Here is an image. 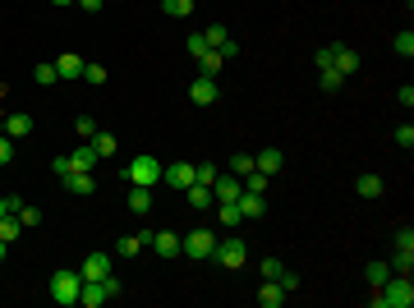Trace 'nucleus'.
Returning <instances> with one entry per match:
<instances>
[{"mask_svg":"<svg viewBox=\"0 0 414 308\" xmlns=\"http://www.w3.org/2000/svg\"><path fill=\"white\" fill-rule=\"evenodd\" d=\"M368 304L373 308H410L414 304V285H410V276H387L382 285H378V290L368 294Z\"/></svg>","mask_w":414,"mask_h":308,"instance_id":"1","label":"nucleus"},{"mask_svg":"<svg viewBox=\"0 0 414 308\" xmlns=\"http://www.w3.org/2000/svg\"><path fill=\"white\" fill-rule=\"evenodd\" d=\"M78 290H83V276H78L74 267H56L51 281H46V294H51L60 308H74L78 304Z\"/></svg>","mask_w":414,"mask_h":308,"instance_id":"2","label":"nucleus"},{"mask_svg":"<svg viewBox=\"0 0 414 308\" xmlns=\"http://www.w3.org/2000/svg\"><path fill=\"white\" fill-rule=\"evenodd\" d=\"M124 180H129V185H161V161H157V156H134V161H129V166H124Z\"/></svg>","mask_w":414,"mask_h":308,"instance_id":"3","label":"nucleus"},{"mask_svg":"<svg viewBox=\"0 0 414 308\" xmlns=\"http://www.w3.org/2000/svg\"><path fill=\"white\" fill-rule=\"evenodd\" d=\"M120 294V281L106 276V281H83V290H78V304L83 308H102L106 299H115Z\"/></svg>","mask_w":414,"mask_h":308,"instance_id":"4","label":"nucleus"},{"mask_svg":"<svg viewBox=\"0 0 414 308\" xmlns=\"http://www.w3.org/2000/svg\"><path fill=\"white\" fill-rule=\"evenodd\" d=\"M212 262H221L226 272H240V267L249 262V248H244V239H235V235H230V239H216V248H212Z\"/></svg>","mask_w":414,"mask_h":308,"instance_id":"5","label":"nucleus"},{"mask_svg":"<svg viewBox=\"0 0 414 308\" xmlns=\"http://www.w3.org/2000/svg\"><path fill=\"white\" fill-rule=\"evenodd\" d=\"M212 248H216V235L207 230V226H198V230H189L180 239V253H184V258H212Z\"/></svg>","mask_w":414,"mask_h":308,"instance_id":"6","label":"nucleus"},{"mask_svg":"<svg viewBox=\"0 0 414 308\" xmlns=\"http://www.w3.org/2000/svg\"><path fill=\"white\" fill-rule=\"evenodd\" d=\"M216 97H221V88H216L212 74H198L194 83H189V102H198V106H212Z\"/></svg>","mask_w":414,"mask_h":308,"instance_id":"7","label":"nucleus"},{"mask_svg":"<svg viewBox=\"0 0 414 308\" xmlns=\"http://www.w3.org/2000/svg\"><path fill=\"white\" fill-rule=\"evenodd\" d=\"M161 185H170V189H189L194 185V166L189 161H170V166H161Z\"/></svg>","mask_w":414,"mask_h":308,"instance_id":"8","label":"nucleus"},{"mask_svg":"<svg viewBox=\"0 0 414 308\" xmlns=\"http://www.w3.org/2000/svg\"><path fill=\"white\" fill-rule=\"evenodd\" d=\"M148 248H152L157 258H180V235L175 230H152L148 235Z\"/></svg>","mask_w":414,"mask_h":308,"instance_id":"9","label":"nucleus"},{"mask_svg":"<svg viewBox=\"0 0 414 308\" xmlns=\"http://www.w3.org/2000/svg\"><path fill=\"white\" fill-rule=\"evenodd\" d=\"M240 193H244V180H240V175H216L212 180V198L216 202H235Z\"/></svg>","mask_w":414,"mask_h":308,"instance_id":"10","label":"nucleus"},{"mask_svg":"<svg viewBox=\"0 0 414 308\" xmlns=\"http://www.w3.org/2000/svg\"><path fill=\"white\" fill-rule=\"evenodd\" d=\"M332 69L336 74H359V51H350L345 42H332Z\"/></svg>","mask_w":414,"mask_h":308,"instance_id":"11","label":"nucleus"},{"mask_svg":"<svg viewBox=\"0 0 414 308\" xmlns=\"http://www.w3.org/2000/svg\"><path fill=\"white\" fill-rule=\"evenodd\" d=\"M78 276L83 281H106L111 276V253H88L83 267H78Z\"/></svg>","mask_w":414,"mask_h":308,"instance_id":"12","label":"nucleus"},{"mask_svg":"<svg viewBox=\"0 0 414 308\" xmlns=\"http://www.w3.org/2000/svg\"><path fill=\"white\" fill-rule=\"evenodd\" d=\"M65 189L69 193H78V198H88V193H97V175L92 170H69V175H60Z\"/></svg>","mask_w":414,"mask_h":308,"instance_id":"13","label":"nucleus"},{"mask_svg":"<svg viewBox=\"0 0 414 308\" xmlns=\"http://www.w3.org/2000/svg\"><path fill=\"white\" fill-rule=\"evenodd\" d=\"M286 166V156H281V147H258V156H253V170H262L267 180H272L276 170Z\"/></svg>","mask_w":414,"mask_h":308,"instance_id":"14","label":"nucleus"},{"mask_svg":"<svg viewBox=\"0 0 414 308\" xmlns=\"http://www.w3.org/2000/svg\"><path fill=\"white\" fill-rule=\"evenodd\" d=\"M235 207H240V216H244V221H258L262 212H267V198H262V193H240V198H235Z\"/></svg>","mask_w":414,"mask_h":308,"instance_id":"15","label":"nucleus"},{"mask_svg":"<svg viewBox=\"0 0 414 308\" xmlns=\"http://www.w3.org/2000/svg\"><path fill=\"white\" fill-rule=\"evenodd\" d=\"M32 134V115L14 110V115H5V139H28Z\"/></svg>","mask_w":414,"mask_h":308,"instance_id":"16","label":"nucleus"},{"mask_svg":"<svg viewBox=\"0 0 414 308\" xmlns=\"http://www.w3.org/2000/svg\"><path fill=\"white\" fill-rule=\"evenodd\" d=\"M286 299H290V294L281 290L276 281H262V285H258V304H262V308H281Z\"/></svg>","mask_w":414,"mask_h":308,"instance_id":"17","label":"nucleus"},{"mask_svg":"<svg viewBox=\"0 0 414 308\" xmlns=\"http://www.w3.org/2000/svg\"><path fill=\"white\" fill-rule=\"evenodd\" d=\"M129 212H138V216L152 212V189H148V185H134V189H129Z\"/></svg>","mask_w":414,"mask_h":308,"instance_id":"18","label":"nucleus"},{"mask_svg":"<svg viewBox=\"0 0 414 308\" xmlns=\"http://www.w3.org/2000/svg\"><path fill=\"white\" fill-rule=\"evenodd\" d=\"M65 161H69V170H92L102 156L92 152V143H88V147H74V156H65ZM69 170H65V175H69Z\"/></svg>","mask_w":414,"mask_h":308,"instance_id":"19","label":"nucleus"},{"mask_svg":"<svg viewBox=\"0 0 414 308\" xmlns=\"http://www.w3.org/2000/svg\"><path fill=\"white\" fill-rule=\"evenodd\" d=\"M88 143H92V152L102 156V161H111V156H115V147H120V143H115V134H102V129H97Z\"/></svg>","mask_w":414,"mask_h":308,"instance_id":"20","label":"nucleus"},{"mask_svg":"<svg viewBox=\"0 0 414 308\" xmlns=\"http://www.w3.org/2000/svg\"><path fill=\"white\" fill-rule=\"evenodd\" d=\"M184 198H189V207H198V212H203V207H212V185H189V189H184Z\"/></svg>","mask_w":414,"mask_h":308,"instance_id":"21","label":"nucleus"},{"mask_svg":"<svg viewBox=\"0 0 414 308\" xmlns=\"http://www.w3.org/2000/svg\"><path fill=\"white\" fill-rule=\"evenodd\" d=\"M382 180H378V175H359V180H354V193H359V198H382Z\"/></svg>","mask_w":414,"mask_h":308,"instance_id":"22","label":"nucleus"},{"mask_svg":"<svg viewBox=\"0 0 414 308\" xmlns=\"http://www.w3.org/2000/svg\"><path fill=\"white\" fill-rule=\"evenodd\" d=\"M83 64H88V60H78L74 51H69V56L56 60V74H60V78H83Z\"/></svg>","mask_w":414,"mask_h":308,"instance_id":"23","label":"nucleus"},{"mask_svg":"<svg viewBox=\"0 0 414 308\" xmlns=\"http://www.w3.org/2000/svg\"><path fill=\"white\" fill-rule=\"evenodd\" d=\"M143 248H148V235H124L120 244H115V253H120V258H138Z\"/></svg>","mask_w":414,"mask_h":308,"instance_id":"24","label":"nucleus"},{"mask_svg":"<svg viewBox=\"0 0 414 308\" xmlns=\"http://www.w3.org/2000/svg\"><path fill=\"white\" fill-rule=\"evenodd\" d=\"M194 5H198V0H161V14H170V19H189V14H194Z\"/></svg>","mask_w":414,"mask_h":308,"instance_id":"25","label":"nucleus"},{"mask_svg":"<svg viewBox=\"0 0 414 308\" xmlns=\"http://www.w3.org/2000/svg\"><path fill=\"white\" fill-rule=\"evenodd\" d=\"M19 235H23V221H19V216H0V239H5V244H14Z\"/></svg>","mask_w":414,"mask_h":308,"instance_id":"26","label":"nucleus"},{"mask_svg":"<svg viewBox=\"0 0 414 308\" xmlns=\"http://www.w3.org/2000/svg\"><path fill=\"white\" fill-rule=\"evenodd\" d=\"M391 51L410 60V56H414V32H410V28H405V32H396V37H391Z\"/></svg>","mask_w":414,"mask_h":308,"instance_id":"27","label":"nucleus"},{"mask_svg":"<svg viewBox=\"0 0 414 308\" xmlns=\"http://www.w3.org/2000/svg\"><path fill=\"white\" fill-rule=\"evenodd\" d=\"M249 170H253V152H235V156H230V175H240V180H244Z\"/></svg>","mask_w":414,"mask_h":308,"instance_id":"28","label":"nucleus"},{"mask_svg":"<svg viewBox=\"0 0 414 308\" xmlns=\"http://www.w3.org/2000/svg\"><path fill=\"white\" fill-rule=\"evenodd\" d=\"M364 276H368V285L378 290V285H382V281L391 276V267H387V262H368V272H364Z\"/></svg>","mask_w":414,"mask_h":308,"instance_id":"29","label":"nucleus"},{"mask_svg":"<svg viewBox=\"0 0 414 308\" xmlns=\"http://www.w3.org/2000/svg\"><path fill=\"white\" fill-rule=\"evenodd\" d=\"M322 93H341V83H345V74H336V69H322Z\"/></svg>","mask_w":414,"mask_h":308,"instance_id":"30","label":"nucleus"},{"mask_svg":"<svg viewBox=\"0 0 414 308\" xmlns=\"http://www.w3.org/2000/svg\"><path fill=\"white\" fill-rule=\"evenodd\" d=\"M244 189H249V193H267V175H262V170H249Z\"/></svg>","mask_w":414,"mask_h":308,"instance_id":"31","label":"nucleus"},{"mask_svg":"<svg viewBox=\"0 0 414 308\" xmlns=\"http://www.w3.org/2000/svg\"><path fill=\"white\" fill-rule=\"evenodd\" d=\"M198 64H203V74H221V51H207V56H198Z\"/></svg>","mask_w":414,"mask_h":308,"instance_id":"32","label":"nucleus"},{"mask_svg":"<svg viewBox=\"0 0 414 308\" xmlns=\"http://www.w3.org/2000/svg\"><path fill=\"white\" fill-rule=\"evenodd\" d=\"M396 253H414V230L410 226H400L396 230Z\"/></svg>","mask_w":414,"mask_h":308,"instance_id":"33","label":"nucleus"},{"mask_svg":"<svg viewBox=\"0 0 414 308\" xmlns=\"http://www.w3.org/2000/svg\"><path fill=\"white\" fill-rule=\"evenodd\" d=\"M216 175H221V170H216V166H207V161H203V166H194V185H212Z\"/></svg>","mask_w":414,"mask_h":308,"instance_id":"34","label":"nucleus"},{"mask_svg":"<svg viewBox=\"0 0 414 308\" xmlns=\"http://www.w3.org/2000/svg\"><path fill=\"white\" fill-rule=\"evenodd\" d=\"M74 134H78L83 143H88L92 134H97V124H92V115H78V120H74Z\"/></svg>","mask_w":414,"mask_h":308,"instance_id":"35","label":"nucleus"},{"mask_svg":"<svg viewBox=\"0 0 414 308\" xmlns=\"http://www.w3.org/2000/svg\"><path fill=\"white\" fill-rule=\"evenodd\" d=\"M244 216H240V207L235 202H221V226H240Z\"/></svg>","mask_w":414,"mask_h":308,"instance_id":"36","label":"nucleus"},{"mask_svg":"<svg viewBox=\"0 0 414 308\" xmlns=\"http://www.w3.org/2000/svg\"><path fill=\"white\" fill-rule=\"evenodd\" d=\"M207 37H203V32H194V37H189V56H194V60H198V56H207Z\"/></svg>","mask_w":414,"mask_h":308,"instance_id":"37","label":"nucleus"},{"mask_svg":"<svg viewBox=\"0 0 414 308\" xmlns=\"http://www.w3.org/2000/svg\"><path fill=\"white\" fill-rule=\"evenodd\" d=\"M281 272H286V262H281V258H262V276H267V281H276Z\"/></svg>","mask_w":414,"mask_h":308,"instance_id":"38","label":"nucleus"},{"mask_svg":"<svg viewBox=\"0 0 414 308\" xmlns=\"http://www.w3.org/2000/svg\"><path fill=\"white\" fill-rule=\"evenodd\" d=\"M410 267H414V253H396L391 258V272H400V276H410Z\"/></svg>","mask_w":414,"mask_h":308,"instance_id":"39","label":"nucleus"},{"mask_svg":"<svg viewBox=\"0 0 414 308\" xmlns=\"http://www.w3.org/2000/svg\"><path fill=\"white\" fill-rule=\"evenodd\" d=\"M276 285H281V290H286V294H295V290H299V276H295L290 267H286V272L276 276Z\"/></svg>","mask_w":414,"mask_h":308,"instance_id":"40","label":"nucleus"},{"mask_svg":"<svg viewBox=\"0 0 414 308\" xmlns=\"http://www.w3.org/2000/svg\"><path fill=\"white\" fill-rule=\"evenodd\" d=\"M83 78L88 83H106V64H83Z\"/></svg>","mask_w":414,"mask_h":308,"instance_id":"41","label":"nucleus"},{"mask_svg":"<svg viewBox=\"0 0 414 308\" xmlns=\"http://www.w3.org/2000/svg\"><path fill=\"white\" fill-rule=\"evenodd\" d=\"M56 64H37V83H42V88H51V83H56Z\"/></svg>","mask_w":414,"mask_h":308,"instance_id":"42","label":"nucleus"},{"mask_svg":"<svg viewBox=\"0 0 414 308\" xmlns=\"http://www.w3.org/2000/svg\"><path fill=\"white\" fill-rule=\"evenodd\" d=\"M19 221H23V230H32V226H37V221H42V212H37V207H28V202H23V212H19Z\"/></svg>","mask_w":414,"mask_h":308,"instance_id":"43","label":"nucleus"},{"mask_svg":"<svg viewBox=\"0 0 414 308\" xmlns=\"http://www.w3.org/2000/svg\"><path fill=\"white\" fill-rule=\"evenodd\" d=\"M10 161H14V139L0 134V166H10Z\"/></svg>","mask_w":414,"mask_h":308,"instance_id":"44","label":"nucleus"},{"mask_svg":"<svg viewBox=\"0 0 414 308\" xmlns=\"http://www.w3.org/2000/svg\"><path fill=\"white\" fill-rule=\"evenodd\" d=\"M203 37H207V47H221V42H226L230 32H226V28H221V23H216V28H207V32H203Z\"/></svg>","mask_w":414,"mask_h":308,"instance_id":"45","label":"nucleus"},{"mask_svg":"<svg viewBox=\"0 0 414 308\" xmlns=\"http://www.w3.org/2000/svg\"><path fill=\"white\" fill-rule=\"evenodd\" d=\"M212 51H221V60H235V56H240V47H235V37H226V42H221V47H212Z\"/></svg>","mask_w":414,"mask_h":308,"instance_id":"46","label":"nucleus"},{"mask_svg":"<svg viewBox=\"0 0 414 308\" xmlns=\"http://www.w3.org/2000/svg\"><path fill=\"white\" fill-rule=\"evenodd\" d=\"M396 143H400V147H414V129H410V124H400V129H396Z\"/></svg>","mask_w":414,"mask_h":308,"instance_id":"47","label":"nucleus"},{"mask_svg":"<svg viewBox=\"0 0 414 308\" xmlns=\"http://www.w3.org/2000/svg\"><path fill=\"white\" fill-rule=\"evenodd\" d=\"M313 60H318V69H332V47H318V56H313Z\"/></svg>","mask_w":414,"mask_h":308,"instance_id":"48","label":"nucleus"},{"mask_svg":"<svg viewBox=\"0 0 414 308\" xmlns=\"http://www.w3.org/2000/svg\"><path fill=\"white\" fill-rule=\"evenodd\" d=\"M396 102H400V106H414V88H410V83H405V88L396 93Z\"/></svg>","mask_w":414,"mask_h":308,"instance_id":"49","label":"nucleus"},{"mask_svg":"<svg viewBox=\"0 0 414 308\" xmlns=\"http://www.w3.org/2000/svg\"><path fill=\"white\" fill-rule=\"evenodd\" d=\"M78 10H88V14H97V10H102V5H106V0H74Z\"/></svg>","mask_w":414,"mask_h":308,"instance_id":"50","label":"nucleus"},{"mask_svg":"<svg viewBox=\"0 0 414 308\" xmlns=\"http://www.w3.org/2000/svg\"><path fill=\"white\" fill-rule=\"evenodd\" d=\"M51 5H74V0H51Z\"/></svg>","mask_w":414,"mask_h":308,"instance_id":"51","label":"nucleus"},{"mask_svg":"<svg viewBox=\"0 0 414 308\" xmlns=\"http://www.w3.org/2000/svg\"><path fill=\"white\" fill-rule=\"evenodd\" d=\"M5 248H10V244H5V239H0V258H5Z\"/></svg>","mask_w":414,"mask_h":308,"instance_id":"52","label":"nucleus"},{"mask_svg":"<svg viewBox=\"0 0 414 308\" xmlns=\"http://www.w3.org/2000/svg\"><path fill=\"white\" fill-rule=\"evenodd\" d=\"M0 134H5V115H0Z\"/></svg>","mask_w":414,"mask_h":308,"instance_id":"53","label":"nucleus"}]
</instances>
